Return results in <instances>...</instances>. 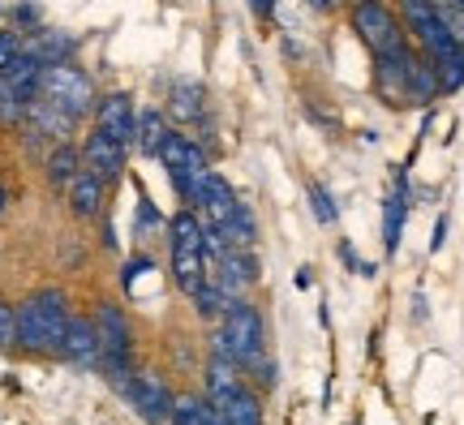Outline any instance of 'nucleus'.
<instances>
[{
    "mask_svg": "<svg viewBox=\"0 0 464 425\" xmlns=\"http://www.w3.org/2000/svg\"><path fill=\"white\" fill-rule=\"evenodd\" d=\"M370 86H374V99L392 112L434 108V99H443L430 56H421L413 43L404 52H392V56H370Z\"/></svg>",
    "mask_w": 464,
    "mask_h": 425,
    "instance_id": "obj_1",
    "label": "nucleus"
},
{
    "mask_svg": "<svg viewBox=\"0 0 464 425\" xmlns=\"http://www.w3.org/2000/svg\"><path fill=\"white\" fill-rule=\"evenodd\" d=\"M168 249H172V284L189 301L211 275L207 271V219L194 207H181L168 219Z\"/></svg>",
    "mask_w": 464,
    "mask_h": 425,
    "instance_id": "obj_2",
    "label": "nucleus"
},
{
    "mask_svg": "<svg viewBox=\"0 0 464 425\" xmlns=\"http://www.w3.org/2000/svg\"><path fill=\"white\" fill-rule=\"evenodd\" d=\"M69 296L61 288H39L17 305V348L26 353H61L69 327Z\"/></svg>",
    "mask_w": 464,
    "mask_h": 425,
    "instance_id": "obj_3",
    "label": "nucleus"
},
{
    "mask_svg": "<svg viewBox=\"0 0 464 425\" xmlns=\"http://www.w3.org/2000/svg\"><path fill=\"white\" fill-rule=\"evenodd\" d=\"M216 353L228 357L232 365L249 370L258 357H266V327H263V310L249 301V296H237L224 305L219 314V331H216Z\"/></svg>",
    "mask_w": 464,
    "mask_h": 425,
    "instance_id": "obj_4",
    "label": "nucleus"
},
{
    "mask_svg": "<svg viewBox=\"0 0 464 425\" xmlns=\"http://www.w3.org/2000/svg\"><path fill=\"white\" fill-rule=\"evenodd\" d=\"M344 14H348V31L357 34V43L370 56H392V52L409 48L404 22H400L392 0H348Z\"/></svg>",
    "mask_w": 464,
    "mask_h": 425,
    "instance_id": "obj_5",
    "label": "nucleus"
},
{
    "mask_svg": "<svg viewBox=\"0 0 464 425\" xmlns=\"http://www.w3.org/2000/svg\"><path fill=\"white\" fill-rule=\"evenodd\" d=\"M95 327H100V343H103V378L121 387L130 378V357H133V327H130V314L121 310L116 301H100L95 305Z\"/></svg>",
    "mask_w": 464,
    "mask_h": 425,
    "instance_id": "obj_6",
    "label": "nucleus"
},
{
    "mask_svg": "<svg viewBox=\"0 0 464 425\" xmlns=\"http://www.w3.org/2000/svg\"><path fill=\"white\" fill-rule=\"evenodd\" d=\"M39 95L48 99L52 108L78 125L86 112H95V86L86 78V69H78L73 61H61V65H44V78H39Z\"/></svg>",
    "mask_w": 464,
    "mask_h": 425,
    "instance_id": "obj_7",
    "label": "nucleus"
},
{
    "mask_svg": "<svg viewBox=\"0 0 464 425\" xmlns=\"http://www.w3.org/2000/svg\"><path fill=\"white\" fill-rule=\"evenodd\" d=\"M160 164H164L168 180H172V189L181 198L185 207H194V189H198V180L211 172L207 164V150L181 130H168L164 147H160Z\"/></svg>",
    "mask_w": 464,
    "mask_h": 425,
    "instance_id": "obj_8",
    "label": "nucleus"
},
{
    "mask_svg": "<svg viewBox=\"0 0 464 425\" xmlns=\"http://www.w3.org/2000/svg\"><path fill=\"white\" fill-rule=\"evenodd\" d=\"M392 5H396L400 22H404L409 43H413L421 56L439 61V56H448L451 48H460V43L451 39V31L443 26V17H439V9H434V0H392Z\"/></svg>",
    "mask_w": 464,
    "mask_h": 425,
    "instance_id": "obj_9",
    "label": "nucleus"
},
{
    "mask_svg": "<svg viewBox=\"0 0 464 425\" xmlns=\"http://www.w3.org/2000/svg\"><path fill=\"white\" fill-rule=\"evenodd\" d=\"M116 391L125 395V404L133 409V417L147 425H168L172 404H177V395H172V387L164 382L160 370H138V374H130Z\"/></svg>",
    "mask_w": 464,
    "mask_h": 425,
    "instance_id": "obj_10",
    "label": "nucleus"
},
{
    "mask_svg": "<svg viewBox=\"0 0 464 425\" xmlns=\"http://www.w3.org/2000/svg\"><path fill=\"white\" fill-rule=\"evenodd\" d=\"M95 130L108 133L121 147L138 142V108H133V99L125 91H112V95H103L95 103Z\"/></svg>",
    "mask_w": 464,
    "mask_h": 425,
    "instance_id": "obj_11",
    "label": "nucleus"
},
{
    "mask_svg": "<svg viewBox=\"0 0 464 425\" xmlns=\"http://www.w3.org/2000/svg\"><path fill=\"white\" fill-rule=\"evenodd\" d=\"M211 279L219 284V293L237 301V296H246L254 284H258V258H254V249H224L219 262L211 266Z\"/></svg>",
    "mask_w": 464,
    "mask_h": 425,
    "instance_id": "obj_12",
    "label": "nucleus"
},
{
    "mask_svg": "<svg viewBox=\"0 0 464 425\" xmlns=\"http://www.w3.org/2000/svg\"><path fill=\"white\" fill-rule=\"evenodd\" d=\"M409 168H396V189L382 198V254L396 258L400 254V237H404V224H409Z\"/></svg>",
    "mask_w": 464,
    "mask_h": 425,
    "instance_id": "obj_13",
    "label": "nucleus"
},
{
    "mask_svg": "<svg viewBox=\"0 0 464 425\" xmlns=\"http://www.w3.org/2000/svg\"><path fill=\"white\" fill-rule=\"evenodd\" d=\"M61 357L82 365V370H100L103 365V343H100V327L95 318H69L65 340H61Z\"/></svg>",
    "mask_w": 464,
    "mask_h": 425,
    "instance_id": "obj_14",
    "label": "nucleus"
},
{
    "mask_svg": "<svg viewBox=\"0 0 464 425\" xmlns=\"http://www.w3.org/2000/svg\"><path fill=\"white\" fill-rule=\"evenodd\" d=\"M125 150H130V147L112 142L108 133L91 130V133H86V142H82V164L91 168L95 177H103L108 185H112V180L125 177Z\"/></svg>",
    "mask_w": 464,
    "mask_h": 425,
    "instance_id": "obj_15",
    "label": "nucleus"
},
{
    "mask_svg": "<svg viewBox=\"0 0 464 425\" xmlns=\"http://www.w3.org/2000/svg\"><path fill=\"white\" fill-rule=\"evenodd\" d=\"M103 198H108V180L95 177L91 168H82L78 177L69 180V211L78 219H95L103 211Z\"/></svg>",
    "mask_w": 464,
    "mask_h": 425,
    "instance_id": "obj_16",
    "label": "nucleus"
},
{
    "mask_svg": "<svg viewBox=\"0 0 464 425\" xmlns=\"http://www.w3.org/2000/svg\"><path fill=\"white\" fill-rule=\"evenodd\" d=\"M202 112H207L202 86L194 82V78H177V82H172V95H168V116H172L177 125H198Z\"/></svg>",
    "mask_w": 464,
    "mask_h": 425,
    "instance_id": "obj_17",
    "label": "nucleus"
},
{
    "mask_svg": "<svg viewBox=\"0 0 464 425\" xmlns=\"http://www.w3.org/2000/svg\"><path fill=\"white\" fill-rule=\"evenodd\" d=\"M39 78H44V61H34L31 52H22L9 69H0V82L9 86L17 99H26V103L39 95Z\"/></svg>",
    "mask_w": 464,
    "mask_h": 425,
    "instance_id": "obj_18",
    "label": "nucleus"
},
{
    "mask_svg": "<svg viewBox=\"0 0 464 425\" xmlns=\"http://www.w3.org/2000/svg\"><path fill=\"white\" fill-rule=\"evenodd\" d=\"M82 147H73V142H56V147L48 150V185L52 189H69V180L82 172Z\"/></svg>",
    "mask_w": 464,
    "mask_h": 425,
    "instance_id": "obj_19",
    "label": "nucleus"
},
{
    "mask_svg": "<svg viewBox=\"0 0 464 425\" xmlns=\"http://www.w3.org/2000/svg\"><path fill=\"white\" fill-rule=\"evenodd\" d=\"M26 52H31L34 61H44V65H61V61H73L78 39H73V34H61V31H34Z\"/></svg>",
    "mask_w": 464,
    "mask_h": 425,
    "instance_id": "obj_20",
    "label": "nucleus"
},
{
    "mask_svg": "<svg viewBox=\"0 0 464 425\" xmlns=\"http://www.w3.org/2000/svg\"><path fill=\"white\" fill-rule=\"evenodd\" d=\"M168 138V125H164V112L160 108H147V112H138V142L133 147L142 150L147 159H160V147H164Z\"/></svg>",
    "mask_w": 464,
    "mask_h": 425,
    "instance_id": "obj_21",
    "label": "nucleus"
},
{
    "mask_svg": "<svg viewBox=\"0 0 464 425\" xmlns=\"http://www.w3.org/2000/svg\"><path fill=\"white\" fill-rule=\"evenodd\" d=\"M219 237H224L232 249H254V241H258V224H254V211H249L246 202L232 211V219L219 228Z\"/></svg>",
    "mask_w": 464,
    "mask_h": 425,
    "instance_id": "obj_22",
    "label": "nucleus"
},
{
    "mask_svg": "<svg viewBox=\"0 0 464 425\" xmlns=\"http://www.w3.org/2000/svg\"><path fill=\"white\" fill-rule=\"evenodd\" d=\"M434 73H439V86H443V95H456L464 91V48H451L448 56H439L430 61Z\"/></svg>",
    "mask_w": 464,
    "mask_h": 425,
    "instance_id": "obj_23",
    "label": "nucleus"
},
{
    "mask_svg": "<svg viewBox=\"0 0 464 425\" xmlns=\"http://www.w3.org/2000/svg\"><path fill=\"white\" fill-rule=\"evenodd\" d=\"M305 198H310V211H314V219L323 228H332L335 219H340V207H335L332 189H327L323 180H305Z\"/></svg>",
    "mask_w": 464,
    "mask_h": 425,
    "instance_id": "obj_24",
    "label": "nucleus"
},
{
    "mask_svg": "<svg viewBox=\"0 0 464 425\" xmlns=\"http://www.w3.org/2000/svg\"><path fill=\"white\" fill-rule=\"evenodd\" d=\"M168 425H207V400H198V395H177Z\"/></svg>",
    "mask_w": 464,
    "mask_h": 425,
    "instance_id": "obj_25",
    "label": "nucleus"
},
{
    "mask_svg": "<svg viewBox=\"0 0 464 425\" xmlns=\"http://www.w3.org/2000/svg\"><path fill=\"white\" fill-rule=\"evenodd\" d=\"M189 305H194L198 314H207V318H211V314H224V305H228V296L219 293V284H216V279H207V284H202L198 293L189 296Z\"/></svg>",
    "mask_w": 464,
    "mask_h": 425,
    "instance_id": "obj_26",
    "label": "nucleus"
},
{
    "mask_svg": "<svg viewBox=\"0 0 464 425\" xmlns=\"http://www.w3.org/2000/svg\"><path fill=\"white\" fill-rule=\"evenodd\" d=\"M246 378L254 382V387H258V391H276V382H280V365H276L271 357H258L246 370Z\"/></svg>",
    "mask_w": 464,
    "mask_h": 425,
    "instance_id": "obj_27",
    "label": "nucleus"
},
{
    "mask_svg": "<svg viewBox=\"0 0 464 425\" xmlns=\"http://www.w3.org/2000/svg\"><path fill=\"white\" fill-rule=\"evenodd\" d=\"M17 343V310L9 301H0V348Z\"/></svg>",
    "mask_w": 464,
    "mask_h": 425,
    "instance_id": "obj_28",
    "label": "nucleus"
},
{
    "mask_svg": "<svg viewBox=\"0 0 464 425\" xmlns=\"http://www.w3.org/2000/svg\"><path fill=\"white\" fill-rule=\"evenodd\" d=\"M22 52H26V43H22L14 31H0V69H9Z\"/></svg>",
    "mask_w": 464,
    "mask_h": 425,
    "instance_id": "obj_29",
    "label": "nucleus"
},
{
    "mask_svg": "<svg viewBox=\"0 0 464 425\" xmlns=\"http://www.w3.org/2000/svg\"><path fill=\"white\" fill-rule=\"evenodd\" d=\"M147 271H155V262H150V258H130L125 266H121V284H125V288H133V284L147 275Z\"/></svg>",
    "mask_w": 464,
    "mask_h": 425,
    "instance_id": "obj_30",
    "label": "nucleus"
},
{
    "mask_svg": "<svg viewBox=\"0 0 464 425\" xmlns=\"http://www.w3.org/2000/svg\"><path fill=\"white\" fill-rule=\"evenodd\" d=\"M246 5L254 9L258 22H276V9H280V0H246Z\"/></svg>",
    "mask_w": 464,
    "mask_h": 425,
    "instance_id": "obj_31",
    "label": "nucleus"
},
{
    "mask_svg": "<svg viewBox=\"0 0 464 425\" xmlns=\"http://www.w3.org/2000/svg\"><path fill=\"white\" fill-rule=\"evenodd\" d=\"M314 14H344L348 9V0H305Z\"/></svg>",
    "mask_w": 464,
    "mask_h": 425,
    "instance_id": "obj_32",
    "label": "nucleus"
},
{
    "mask_svg": "<svg viewBox=\"0 0 464 425\" xmlns=\"http://www.w3.org/2000/svg\"><path fill=\"white\" fill-rule=\"evenodd\" d=\"M340 262H344L348 271H357V275H362V266H365V262L357 258V249L348 246V241H340Z\"/></svg>",
    "mask_w": 464,
    "mask_h": 425,
    "instance_id": "obj_33",
    "label": "nucleus"
},
{
    "mask_svg": "<svg viewBox=\"0 0 464 425\" xmlns=\"http://www.w3.org/2000/svg\"><path fill=\"white\" fill-rule=\"evenodd\" d=\"M443 241H448V215H439V219H434V237H430V254H439V249H443Z\"/></svg>",
    "mask_w": 464,
    "mask_h": 425,
    "instance_id": "obj_34",
    "label": "nucleus"
},
{
    "mask_svg": "<svg viewBox=\"0 0 464 425\" xmlns=\"http://www.w3.org/2000/svg\"><path fill=\"white\" fill-rule=\"evenodd\" d=\"M150 224H164V219H160V215H155V207L142 198V228H150Z\"/></svg>",
    "mask_w": 464,
    "mask_h": 425,
    "instance_id": "obj_35",
    "label": "nucleus"
},
{
    "mask_svg": "<svg viewBox=\"0 0 464 425\" xmlns=\"http://www.w3.org/2000/svg\"><path fill=\"white\" fill-rule=\"evenodd\" d=\"M293 284H297V288H310V284H314V275H310V266H301L297 275H293Z\"/></svg>",
    "mask_w": 464,
    "mask_h": 425,
    "instance_id": "obj_36",
    "label": "nucleus"
},
{
    "mask_svg": "<svg viewBox=\"0 0 464 425\" xmlns=\"http://www.w3.org/2000/svg\"><path fill=\"white\" fill-rule=\"evenodd\" d=\"M207 425H228V421H224V417H219V412L207 404Z\"/></svg>",
    "mask_w": 464,
    "mask_h": 425,
    "instance_id": "obj_37",
    "label": "nucleus"
},
{
    "mask_svg": "<svg viewBox=\"0 0 464 425\" xmlns=\"http://www.w3.org/2000/svg\"><path fill=\"white\" fill-rule=\"evenodd\" d=\"M5 202H9V189L0 185V215H5Z\"/></svg>",
    "mask_w": 464,
    "mask_h": 425,
    "instance_id": "obj_38",
    "label": "nucleus"
},
{
    "mask_svg": "<svg viewBox=\"0 0 464 425\" xmlns=\"http://www.w3.org/2000/svg\"><path fill=\"white\" fill-rule=\"evenodd\" d=\"M353 425H365V421H362V417H357V421H353Z\"/></svg>",
    "mask_w": 464,
    "mask_h": 425,
    "instance_id": "obj_39",
    "label": "nucleus"
}]
</instances>
